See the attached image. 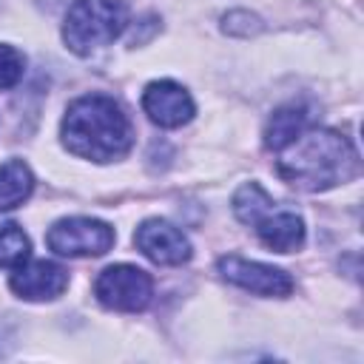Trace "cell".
Masks as SVG:
<instances>
[{"mask_svg": "<svg viewBox=\"0 0 364 364\" xmlns=\"http://www.w3.org/2000/svg\"><path fill=\"white\" fill-rule=\"evenodd\" d=\"M122 28L125 9L119 0H74L63 23V40L74 54L85 57L114 43Z\"/></svg>", "mask_w": 364, "mask_h": 364, "instance_id": "cell-3", "label": "cell"}, {"mask_svg": "<svg viewBox=\"0 0 364 364\" xmlns=\"http://www.w3.org/2000/svg\"><path fill=\"white\" fill-rule=\"evenodd\" d=\"M216 270L225 282H230L242 290L259 293V296L282 299V296L293 293V279L282 267H273V264L250 262V259H242V256H222L216 262Z\"/></svg>", "mask_w": 364, "mask_h": 364, "instance_id": "cell-6", "label": "cell"}, {"mask_svg": "<svg viewBox=\"0 0 364 364\" xmlns=\"http://www.w3.org/2000/svg\"><path fill=\"white\" fill-rule=\"evenodd\" d=\"M279 154V176L301 191H327L358 173V154L353 142L330 128H307Z\"/></svg>", "mask_w": 364, "mask_h": 364, "instance_id": "cell-1", "label": "cell"}, {"mask_svg": "<svg viewBox=\"0 0 364 364\" xmlns=\"http://www.w3.org/2000/svg\"><path fill=\"white\" fill-rule=\"evenodd\" d=\"M253 228H256L262 245L276 250V253H293L304 245V222L293 210H276L273 208Z\"/></svg>", "mask_w": 364, "mask_h": 364, "instance_id": "cell-10", "label": "cell"}, {"mask_svg": "<svg viewBox=\"0 0 364 364\" xmlns=\"http://www.w3.org/2000/svg\"><path fill=\"white\" fill-rule=\"evenodd\" d=\"M31 245L20 225H0V267H17L28 259Z\"/></svg>", "mask_w": 364, "mask_h": 364, "instance_id": "cell-14", "label": "cell"}, {"mask_svg": "<svg viewBox=\"0 0 364 364\" xmlns=\"http://www.w3.org/2000/svg\"><path fill=\"white\" fill-rule=\"evenodd\" d=\"M63 142L82 159L111 162L128 154L134 128L114 97L85 94L74 100L63 117Z\"/></svg>", "mask_w": 364, "mask_h": 364, "instance_id": "cell-2", "label": "cell"}, {"mask_svg": "<svg viewBox=\"0 0 364 364\" xmlns=\"http://www.w3.org/2000/svg\"><path fill=\"white\" fill-rule=\"evenodd\" d=\"M114 228L102 219H91V216H68L51 225L46 242L57 256H102L111 250L114 245Z\"/></svg>", "mask_w": 364, "mask_h": 364, "instance_id": "cell-5", "label": "cell"}, {"mask_svg": "<svg viewBox=\"0 0 364 364\" xmlns=\"http://www.w3.org/2000/svg\"><path fill=\"white\" fill-rule=\"evenodd\" d=\"M94 296L102 307L119 313L145 310L154 296L151 276L136 264H111L94 282Z\"/></svg>", "mask_w": 364, "mask_h": 364, "instance_id": "cell-4", "label": "cell"}, {"mask_svg": "<svg viewBox=\"0 0 364 364\" xmlns=\"http://www.w3.org/2000/svg\"><path fill=\"white\" fill-rule=\"evenodd\" d=\"M34 191V176L23 159H6L0 165V210L23 205Z\"/></svg>", "mask_w": 364, "mask_h": 364, "instance_id": "cell-12", "label": "cell"}, {"mask_svg": "<svg viewBox=\"0 0 364 364\" xmlns=\"http://www.w3.org/2000/svg\"><path fill=\"white\" fill-rule=\"evenodd\" d=\"M11 290L20 299L28 301H46V299H57L65 287H68V273L48 259H34V262H23L17 264V270L9 279Z\"/></svg>", "mask_w": 364, "mask_h": 364, "instance_id": "cell-9", "label": "cell"}, {"mask_svg": "<svg viewBox=\"0 0 364 364\" xmlns=\"http://www.w3.org/2000/svg\"><path fill=\"white\" fill-rule=\"evenodd\" d=\"M26 71V60L14 46H3L0 43V91L14 88L23 80Z\"/></svg>", "mask_w": 364, "mask_h": 364, "instance_id": "cell-15", "label": "cell"}, {"mask_svg": "<svg viewBox=\"0 0 364 364\" xmlns=\"http://www.w3.org/2000/svg\"><path fill=\"white\" fill-rule=\"evenodd\" d=\"M270 210H273V199H270V193L259 182H247V185H242L233 193V213L245 225H256Z\"/></svg>", "mask_w": 364, "mask_h": 364, "instance_id": "cell-13", "label": "cell"}, {"mask_svg": "<svg viewBox=\"0 0 364 364\" xmlns=\"http://www.w3.org/2000/svg\"><path fill=\"white\" fill-rule=\"evenodd\" d=\"M134 245L139 247L142 256H148L154 264H182L191 259V242L188 236L165 222V219H148L136 228Z\"/></svg>", "mask_w": 364, "mask_h": 364, "instance_id": "cell-7", "label": "cell"}, {"mask_svg": "<svg viewBox=\"0 0 364 364\" xmlns=\"http://www.w3.org/2000/svg\"><path fill=\"white\" fill-rule=\"evenodd\" d=\"M142 108L151 117V122H156L162 128H179L185 122H191V117H193L191 94L173 80L151 82L142 94Z\"/></svg>", "mask_w": 364, "mask_h": 364, "instance_id": "cell-8", "label": "cell"}, {"mask_svg": "<svg viewBox=\"0 0 364 364\" xmlns=\"http://www.w3.org/2000/svg\"><path fill=\"white\" fill-rule=\"evenodd\" d=\"M307 128H310V108L304 102L279 105L273 111V117L267 119V125H264V145L279 154L282 148H287Z\"/></svg>", "mask_w": 364, "mask_h": 364, "instance_id": "cell-11", "label": "cell"}]
</instances>
